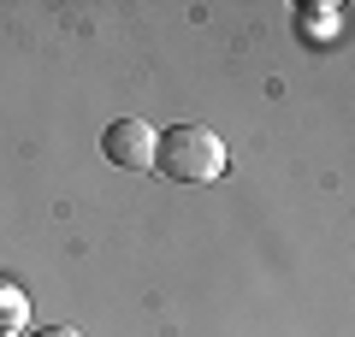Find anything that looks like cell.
<instances>
[{
    "mask_svg": "<svg viewBox=\"0 0 355 337\" xmlns=\"http://www.w3.org/2000/svg\"><path fill=\"white\" fill-rule=\"evenodd\" d=\"M338 24H343L338 6H302V12H296V30H302L308 42H320V48H326V42H338Z\"/></svg>",
    "mask_w": 355,
    "mask_h": 337,
    "instance_id": "3",
    "label": "cell"
},
{
    "mask_svg": "<svg viewBox=\"0 0 355 337\" xmlns=\"http://www.w3.org/2000/svg\"><path fill=\"white\" fill-rule=\"evenodd\" d=\"M30 337H83L77 325H42V331H30Z\"/></svg>",
    "mask_w": 355,
    "mask_h": 337,
    "instance_id": "5",
    "label": "cell"
},
{
    "mask_svg": "<svg viewBox=\"0 0 355 337\" xmlns=\"http://www.w3.org/2000/svg\"><path fill=\"white\" fill-rule=\"evenodd\" d=\"M24 320H30V296L12 278H0V331H24Z\"/></svg>",
    "mask_w": 355,
    "mask_h": 337,
    "instance_id": "4",
    "label": "cell"
},
{
    "mask_svg": "<svg viewBox=\"0 0 355 337\" xmlns=\"http://www.w3.org/2000/svg\"><path fill=\"white\" fill-rule=\"evenodd\" d=\"M154 166L172 184H214L225 172V142L214 137L207 125H166L160 148H154Z\"/></svg>",
    "mask_w": 355,
    "mask_h": 337,
    "instance_id": "1",
    "label": "cell"
},
{
    "mask_svg": "<svg viewBox=\"0 0 355 337\" xmlns=\"http://www.w3.org/2000/svg\"><path fill=\"white\" fill-rule=\"evenodd\" d=\"M0 337H18V331H0Z\"/></svg>",
    "mask_w": 355,
    "mask_h": 337,
    "instance_id": "6",
    "label": "cell"
},
{
    "mask_svg": "<svg viewBox=\"0 0 355 337\" xmlns=\"http://www.w3.org/2000/svg\"><path fill=\"white\" fill-rule=\"evenodd\" d=\"M154 148H160V130L148 119H113L101 130V154L119 172H154Z\"/></svg>",
    "mask_w": 355,
    "mask_h": 337,
    "instance_id": "2",
    "label": "cell"
}]
</instances>
